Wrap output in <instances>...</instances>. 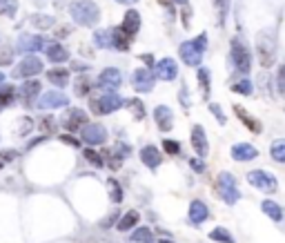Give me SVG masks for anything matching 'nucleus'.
<instances>
[{
  "label": "nucleus",
  "mask_w": 285,
  "mask_h": 243,
  "mask_svg": "<svg viewBox=\"0 0 285 243\" xmlns=\"http://www.w3.org/2000/svg\"><path fill=\"white\" fill-rule=\"evenodd\" d=\"M69 14L82 27H94L101 20V9L94 0H74L69 5Z\"/></svg>",
  "instance_id": "1"
},
{
  "label": "nucleus",
  "mask_w": 285,
  "mask_h": 243,
  "mask_svg": "<svg viewBox=\"0 0 285 243\" xmlns=\"http://www.w3.org/2000/svg\"><path fill=\"white\" fill-rule=\"evenodd\" d=\"M205 49H207V36L201 34L196 40H185V43H181L179 56L185 65H189V67H201Z\"/></svg>",
  "instance_id": "2"
},
{
  "label": "nucleus",
  "mask_w": 285,
  "mask_h": 243,
  "mask_svg": "<svg viewBox=\"0 0 285 243\" xmlns=\"http://www.w3.org/2000/svg\"><path fill=\"white\" fill-rule=\"evenodd\" d=\"M125 98H121L116 92H105L103 96H96L89 101V107H92V112L98 114V116H105V114H114L116 109H121L125 105Z\"/></svg>",
  "instance_id": "3"
},
{
  "label": "nucleus",
  "mask_w": 285,
  "mask_h": 243,
  "mask_svg": "<svg viewBox=\"0 0 285 243\" xmlns=\"http://www.w3.org/2000/svg\"><path fill=\"white\" fill-rule=\"evenodd\" d=\"M256 52H259L261 67L263 69L272 67L274 56H276V40H274V34H272V31H263V34H259V38H256Z\"/></svg>",
  "instance_id": "4"
},
{
  "label": "nucleus",
  "mask_w": 285,
  "mask_h": 243,
  "mask_svg": "<svg viewBox=\"0 0 285 243\" xmlns=\"http://www.w3.org/2000/svg\"><path fill=\"white\" fill-rule=\"evenodd\" d=\"M216 190L227 205L238 203V199H241V192H238V188H236V179H234L230 172H221V174L216 176Z\"/></svg>",
  "instance_id": "5"
},
{
  "label": "nucleus",
  "mask_w": 285,
  "mask_h": 243,
  "mask_svg": "<svg viewBox=\"0 0 285 243\" xmlns=\"http://www.w3.org/2000/svg\"><path fill=\"white\" fill-rule=\"evenodd\" d=\"M247 183H250L252 188H256V190L265 192V194H274V192L279 190L276 176L267 170H252L250 174H247Z\"/></svg>",
  "instance_id": "6"
},
{
  "label": "nucleus",
  "mask_w": 285,
  "mask_h": 243,
  "mask_svg": "<svg viewBox=\"0 0 285 243\" xmlns=\"http://www.w3.org/2000/svg\"><path fill=\"white\" fill-rule=\"evenodd\" d=\"M232 63L236 67V72L247 74L252 69V52L247 49V45L241 38L232 40Z\"/></svg>",
  "instance_id": "7"
},
{
  "label": "nucleus",
  "mask_w": 285,
  "mask_h": 243,
  "mask_svg": "<svg viewBox=\"0 0 285 243\" xmlns=\"http://www.w3.org/2000/svg\"><path fill=\"white\" fill-rule=\"evenodd\" d=\"M154 83H156V76H154V72L147 67H140L131 74V85H134V89L140 94L152 92V89H154Z\"/></svg>",
  "instance_id": "8"
},
{
  "label": "nucleus",
  "mask_w": 285,
  "mask_h": 243,
  "mask_svg": "<svg viewBox=\"0 0 285 243\" xmlns=\"http://www.w3.org/2000/svg\"><path fill=\"white\" fill-rule=\"evenodd\" d=\"M121 83H123V76L116 67L103 69L101 76H98V87H101L103 92H116V89L121 87Z\"/></svg>",
  "instance_id": "9"
},
{
  "label": "nucleus",
  "mask_w": 285,
  "mask_h": 243,
  "mask_svg": "<svg viewBox=\"0 0 285 243\" xmlns=\"http://www.w3.org/2000/svg\"><path fill=\"white\" fill-rule=\"evenodd\" d=\"M82 141L87 145H103L107 141V130L101 123H87L82 127Z\"/></svg>",
  "instance_id": "10"
},
{
  "label": "nucleus",
  "mask_w": 285,
  "mask_h": 243,
  "mask_svg": "<svg viewBox=\"0 0 285 243\" xmlns=\"http://www.w3.org/2000/svg\"><path fill=\"white\" fill-rule=\"evenodd\" d=\"M156 72L154 76L158 78V81H174L176 76H179V65H176L174 58H163L156 63Z\"/></svg>",
  "instance_id": "11"
},
{
  "label": "nucleus",
  "mask_w": 285,
  "mask_h": 243,
  "mask_svg": "<svg viewBox=\"0 0 285 243\" xmlns=\"http://www.w3.org/2000/svg\"><path fill=\"white\" fill-rule=\"evenodd\" d=\"M89 123L87 114L82 112V109H69L63 118V127L69 132H76V130H82V127Z\"/></svg>",
  "instance_id": "12"
},
{
  "label": "nucleus",
  "mask_w": 285,
  "mask_h": 243,
  "mask_svg": "<svg viewBox=\"0 0 285 243\" xmlns=\"http://www.w3.org/2000/svg\"><path fill=\"white\" fill-rule=\"evenodd\" d=\"M192 147L196 152V156H207L209 152V143H207V136H205V130L201 125H194L192 127Z\"/></svg>",
  "instance_id": "13"
},
{
  "label": "nucleus",
  "mask_w": 285,
  "mask_h": 243,
  "mask_svg": "<svg viewBox=\"0 0 285 243\" xmlns=\"http://www.w3.org/2000/svg\"><path fill=\"white\" fill-rule=\"evenodd\" d=\"M154 121H156V125H158L160 132H169L174 127V112H172L167 105H158L154 109Z\"/></svg>",
  "instance_id": "14"
},
{
  "label": "nucleus",
  "mask_w": 285,
  "mask_h": 243,
  "mask_svg": "<svg viewBox=\"0 0 285 243\" xmlns=\"http://www.w3.org/2000/svg\"><path fill=\"white\" fill-rule=\"evenodd\" d=\"M207 219H209V208L201 199H194L192 203H189V221H192L194 225H201Z\"/></svg>",
  "instance_id": "15"
},
{
  "label": "nucleus",
  "mask_w": 285,
  "mask_h": 243,
  "mask_svg": "<svg viewBox=\"0 0 285 243\" xmlns=\"http://www.w3.org/2000/svg\"><path fill=\"white\" fill-rule=\"evenodd\" d=\"M259 156V150L250 143H236L232 145V159L238 161V163H245V161H254Z\"/></svg>",
  "instance_id": "16"
},
{
  "label": "nucleus",
  "mask_w": 285,
  "mask_h": 243,
  "mask_svg": "<svg viewBox=\"0 0 285 243\" xmlns=\"http://www.w3.org/2000/svg\"><path fill=\"white\" fill-rule=\"evenodd\" d=\"M40 69H43V60L36 58V56H27V58L18 65V69H16L14 74L16 76H36Z\"/></svg>",
  "instance_id": "17"
},
{
  "label": "nucleus",
  "mask_w": 285,
  "mask_h": 243,
  "mask_svg": "<svg viewBox=\"0 0 285 243\" xmlns=\"http://www.w3.org/2000/svg\"><path fill=\"white\" fill-rule=\"evenodd\" d=\"M140 161H143V165H147L150 170H156L160 165V150L156 145H145L140 150Z\"/></svg>",
  "instance_id": "18"
},
{
  "label": "nucleus",
  "mask_w": 285,
  "mask_h": 243,
  "mask_svg": "<svg viewBox=\"0 0 285 243\" xmlns=\"http://www.w3.org/2000/svg\"><path fill=\"white\" fill-rule=\"evenodd\" d=\"M123 31H125L130 38H134L136 34H138V29H140V14L136 9H130L125 14V18H123Z\"/></svg>",
  "instance_id": "19"
},
{
  "label": "nucleus",
  "mask_w": 285,
  "mask_h": 243,
  "mask_svg": "<svg viewBox=\"0 0 285 243\" xmlns=\"http://www.w3.org/2000/svg\"><path fill=\"white\" fill-rule=\"evenodd\" d=\"M67 103L69 101H67V96H65L63 92H47V94L40 96V101H38V105H36V107H43V109L47 107V109H49V107H65Z\"/></svg>",
  "instance_id": "20"
},
{
  "label": "nucleus",
  "mask_w": 285,
  "mask_h": 243,
  "mask_svg": "<svg viewBox=\"0 0 285 243\" xmlns=\"http://www.w3.org/2000/svg\"><path fill=\"white\" fill-rule=\"evenodd\" d=\"M234 114H236V116L241 118V123H243V125H245L250 132H254V134H261V132H263V125L259 123V118H254L252 114H247L241 105L234 107Z\"/></svg>",
  "instance_id": "21"
},
{
  "label": "nucleus",
  "mask_w": 285,
  "mask_h": 243,
  "mask_svg": "<svg viewBox=\"0 0 285 243\" xmlns=\"http://www.w3.org/2000/svg\"><path fill=\"white\" fill-rule=\"evenodd\" d=\"M138 221H140V216H138V212L136 210H130V212H125L118 219V223H116V230L118 232H127V230H134L136 225H138Z\"/></svg>",
  "instance_id": "22"
},
{
  "label": "nucleus",
  "mask_w": 285,
  "mask_h": 243,
  "mask_svg": "<svg viewBox=\"0 0 285 243\" xmlns=\"http://www.w3.org/2000/svg\"><path fill=\"white\" fill-rule=\"evenodd\" d=\"M47 58L52 60V63H65V60L69 58V52L63 47V45L53 43V45L47 47Z\"/></svg>",
  "instance_id": "23"
},
{
  "label": "nucleus",
  "mask_w": 285,
  "mask_h": 243,
  "mask_svg": "<svg viewBox=\"0 0 285 243\" xmlns=\"http://www.w3.org/2000/svg\"><path fill=\"white\" fill-rule=\"evenodd\" d=\"M47 78H49V83H53L56 87H65V85H67V81H69V69H63V67L49 69Z\"/></svg>",
  "instance_id": "24"
},
{
  "label": "nucleus",
  "mask_w": 285,
  "mask_h": 243,
  "mask_svg": "<svg viewBox=\"0 0 285 243\" xmlns=\"http://www.w3.org/2000/svg\"><path fill=\"white\" fill-rule=\"evenodd\" d=\"M94 43L101 49H111L114 47V29H98L94 34Z\"/></svg>",
  "instance_id": "25"
},
{
  "label": "nucleus",
  "mask_w": 285,
  "mask_h": 243,
  "mask_svg": "<svg viewBox=\"0 0 285 243\" xmlns=\"http://www.w3.org/2000/svg\"><path fill=\"white\" fill-rule=\"evenodd\" d=\"M43 47V38H38V36H23V38L18 40V49L20 52H38V49Z\"/></svg>",
  "instance_id": "26"
},
{
  "label": "nucleus",
  "mask_w": 285,
  "mask_h": 243,
  "mask_svg": "<svg viewBox=\"0 0 285 243\" xmlns=\"http://www.w3.org/2000/svg\"><path fill=\"white\" fill-rule=\"evenodd\" d=\"M261 210L267 214V216H270L272 221H281V219H283V210H281V205L274 203V201H270V199L263 201V203H261Z\"/></svg>",
  "instance_id": "27"
},
{
  "label": "nucleus",
  "mask_w": 285,
  "mask_h": 243,
  "mask_svg": "<svg viewBox=\"0 0 285 243\" xmlns=\"http://www.w3.org/2000/svg\"><path fill=\"white\" fill-rule=\"evenodd\" d=\"M40 94V83L38 81H29L23 85V101L25 103H34V98Z\"/></svg>",
  "instance_id": "28"
},
{
  "label": "nucleus",
  "mask_w": 285,
  "mask_h": 243,
  "mask_svg": "<svg viewBox=\"0 0 285 243\" xmlns=\"http://www.w3.org/2000/svg\"><path fill=\"white\" fill-rule=\"evenodd\" d=\"M114 49H118V52H127L130 49V36L123 31V27L114 29Z\"/></svg>",
  "instance_id": "29"
},
{
  "label": "nucleus",
  "mask_w": 285,
  "mask_h": 243,
  "mask_svg": "<svg viewBox=\"0 0 285 243\" xmlns=\"http://www.w3.org/2000/svg\"><path fill=\"white\" fill-rule=\"evenodd\" d=\"M74 92H76V96H89V92H92V78L89 76H80L76 78V85H74Z\"/></svg>",
  "instance_id": "30"
},
{
  "label": "nucleus",
  "mask_w": 285,
  "mask_h": 243,
  "mask_svg": "<svg viewBox=\"0 0 285 243\" xmlns=\"http://www.w3.org/2000/svg\"><path fill=\"white\" fill-rule=\"evenodd\" d=\"M270 154L276 163H285V138H276L270 147Z\"/></svg>",
  "instance_id": "31"
},
{
  "label": "nucleus",
  "mask_w": 285,
  "mask_h": 243,
  "mask_svg": "<svg viewBox=\"0 0 285 243\" xmlns=\"http://www.w3.org/2000/svg\"><path fill=\"white\" fill-rule=\"evenodd\" d=\"M131 241L134 243H154V234L150 228H136L131 232Z\"/></svg>",
  "instance_id": "32"
},
{
  "label": "nucleus",
  "mask_w": 285,
  "mask_h": 243,
  "mask_svg": "<svg viewBox=\"0 0 285 243\" xmlns=\"http://www.w3.org/2000/svg\"><path fill=\"white\" fill-rule=\"evenodd\" d=\"M209 239L216 243H236L234 237L230 234V230H225V228H214L212 232H209Z\"/></svg>",
  "instance_id": "33"
},
{
  "label": "nucleus",
  "mask_w": 285,
  "mask_h": 243,
  "mask_svg": "<svg viewBox=\"0 0 285 243\" xmlns=\"http://www.w3.org/2000/svg\"><path fill=\"white\" fill-rule=\"evenodd\" d=\"M14 96H16V87H14V85H2V87H0V107L9 105V103L14 101Z\"/></svg>",
  "instance_id": "34"
},
{
  "label": "nucleus",
  "mask_w": 285,
  "mask_h": 243,
  "mask_svg": "<svg viewBox=\"0 0 285 243\" xmlns=\"http://www.w3.org/2000/svg\"><path fill=\"white\" fill-rule=\"evenodd\" d=\"M232 92L234 94H241V96H252V94H254V85H252V81H238L236 85H234L232 87Z\"/></svg>",
  "instance_id": "35"
},
{
  "label": "nucleus",
  "mask_w": 285,
  "mask_h": 243,
  "mask_svg": "<svg viewBox=\"0 0 285 243\" xmlns=\"http://www.w3.org/2000/svg\"><path fill=\"white\" fill-rule=\"evenodd\" d=\"M107 185H109V199L114 201V203H121V201H123V188L118 185V181L109 179V181H107Z\"/></svg>",
  "instance_id": "36"
},
{
  "label": "nucleus",
  "mask_w": 285,
  "mask_h": 243,
  "mask_svg": "<svg viewBox=\"0 0 285 243\" xmlns=\"http://www.w3.org/2000/svg\"><path fill=\"white\" fill-rule=\"evenodd\" d=\"M196 78H198V83H201V89H203V96H207L209 94V72L205 67H198Z\"/></svg>",
  "instance_id": "37"
},
{
  "label": "nucleus",
  "mask_w": 285,
  "mask_h": 243,
  "mask_svg": "<svg viewBox=\"0 0 285 243\" xmlns=\"http://www.w3.org/2000/svg\"><path fill=\"white\" fill-rule=\"evenodd\" d=\"M127 107H130L131 112H134V118H136V121L145 118V107H143V103H140L138 98H131V101H127Z\"/></svg>",
  "instance_id": "38"
},
{
  "label": "nucleus",
  "mask_w": 285,
  "mask_h": 243,
  "mask_svg": "<svg viewBox=\"0 0 285 243\" xmlns=\"http://www.w3.org/2000/svg\"><path fill=\"white\" fill-rule=\"evenodd\" d=\"M31 23H34V27H38V29H49V27L53 25V18H52V16L36 14L34 18H31Z\"/></svg>",
  "instance_id": "39"
},
{
  "label": "nucleus",
  "mask_w": 285,
  "mask_h": 243,
  "mask_svg": "<svg viewBox=\"0 0 285 243\" xmlns=\"http://www.w3.org/2000/svg\"><path fill=\"white\" fill-rule=\"evenodd\" d=\"M16 9H18L16 0H0V14L2 16H14Z\"/></svg>",
  "instance_id": "40"
},
{
  "label": "nucleus",
  "mask_w": 285,
  "mask_h": 243,
  "mask_svg": "<svg viewBox=\"0 0 285 243\" xmlns=\"http://www.w3.org/2000/svg\"><path fill=\"white\" fill-rule=\"evenodd\" d=\"M214 7L218 9V23H225V16L230 11V0H214Z\"/></svg>",
  "instance_id": "41"
},
{
  "label": "nucleus",
  "mask_w": 285,
  "mask_h": 243,
  "mask_svg": "<svg viewBox=\"0 0 285 243\" xmlns=\"http://www.w3.org/2000/svg\"><path fill=\"white\" fill-rule=\"evenodd\" d=\"M163 150L167 152L169 156H176V154H181V143L174 141V138H165V141H163Z\"/></svg>",
  "instance_id": "42"
},
{
  "label": "nucleus",
  "mask_w": 285,
  "mask_h": 243,
  "mask_svg": "<svg viewBox=\"0 0 285 243\" xmlns=\"http://www.w3.org/2000/svg\"><path fill=\"white\" fill-rule=\"evenodd\" d=\"M85 159H87V163H92V165H96V167L105 165V161L101 159V154H98V152H94V150H85Z\"/></svg>",
  "instance_id": "43"
},
{
  "label": "nucleus",
  "mask_w": 285,
  "mask_h": 243,
  "mask_svg": "<svg viewBox=\"0 0 285 243\" xmlns=\"http://www.w3.org/2000/svg\"><path fill=\"white\" fill-rule=\"evenodd\" d=\"M209 112L216 116V121L221 123V125H225V123H227V116L223 114V109H221V105H218V103H209Z\"/></svg>",
  "instance_id": "44"
},
{
  "label": "nucleus",
  "mask_w": 285,
  "mask_h": 243,
  "mask_svg": "<svg viewBox=\"0 0 285 243\" xmlns=\"http://www.w3.org/2000/svg\"><path fill=\"white\" fill-rule=\"evenodd\" d=\"M276 87H279V92L285 96V65L279 67V74H276Z\"/></svg>",
  "instance_id": "45"
},
{
  "label": "nucleus",
  "mask_w": 285,
  "mask_h": 243,
  "mask_svg": "<svg viewBox=\"0 0 285 243\" xmlns=\"http://www.w3.org/2000/svg\"><path fill=\"white\" fill-rule=\"evenodd\" d=\"M14 58V52L11 47H0V65H9Z\"/></svg>",
  "instance_id": "46"
},
{
  "label": "nucleus",
  "mask_w": 285,
  "mask_h": 243,
  "mask_svg": "<svg viewBox=\"0 0 285 243\" xmlns=\"http://www.w3.org/2000/svg\"><path fill=\"white\" fill-rule=\"evenodd\" d=\"M189 167H192L194 172H198V174H203V172H205V163L201 161V156H198V159H196V156L189 159Z\"/></svg>",
  "instance_id": "47"
},
{
  "label": "nucleus",
  "mask_w": 285,
  "mask_h": 243,
  "mask_svg": "<svg viewBox=\"0 0 285 243\" xmlns=\"http://www.w3.org/2000/svg\"><path fill=\"white\" fill-rule=\"evenodd\" d=\"M40 130L43 132H56V121H53L52 116H47V118H43V123H40Z\"/></svg>",
  "instance_id": "48"
},
{
  "label": "nucleus",
  "mask_w": 285,
  "mask_h": 243,
  "mask_svg": "<svg viewBox=\"0 0 285 243\" xmlns=\"http://www.w3.org/2000/svg\"><path fill=\"white\" fill-rule=\"evenodd\" d=\"M60 141H63L65 145H72V147H78V145H80V141H76V138H74L72 134H63V136H60Z\"/></svg>",
  "instance_id": "49"
},
{
  "label": "nucleus",
  "mask_w": 285,
  "mask_h": 243,
  "mask_svg": "<svg viewBox=\"0 0 285 243\" xmlns=\"http://www.w3.org/2000/svg\"><path fill=\"white\" fill-rule=\"evenodd\" d=\"M114 221H116V214H111V216H107V219H103V221H101V228H109V225L114 223Z\"/></svg>",
  "instance_id": "50"
},
{
  "label": "nucleus",
  "mask_w": 285,
  "mask_h": 243,
  "mask_svg": "<svg viewBox=\"0 0 285 243\" xmlns=\"http://www.w3.org/2000/svg\"><path fill=\"white\" fill-rule=\"evenodd\" d=\"M14 156H16L14 150H7V152H2V154H0V159H2V161H14Z\"/></svg>",
  "instance_id": "51"
},
{
  "label": "nucleus",
  "mask_w": 285,
  "mask_h": 243,
  "mask_svg": "<svg viewBox=\"0 0 285 243\" xmlns=\"http://www.w3.org/2000/svg\"><path fill=\"white\" fill-rule=\"evenodd\" d=\"M181 16H183V25H185V27H189V7L187 5H185V9H183V14H181Z\"/></svg>",
  "instance_id": "52"
},
{
  "label": "nucleus",
  "mask_w": 285,
  "mask_h": 243,
  "mask_svg": "<svg viewBox=\"0 0 285 243\" xmlns=\"http://www.w3.org/2000/svg\"><path fill=\"white\" fill-rule=\"evenodd\" d=\"M67 34H69V27H60V29L56 31V36H58V38H65Z\"/></svg>",
  "instance_id": "53"
},
{
  "label": "nucleus",
  "mask_w": 285,
  "mask_h": 243,
  "mask_svg": "<svg viewBox=\"0 0 285 243\" xmlns=\"http://www.w3.org/2000/svg\"><path fill=\"white\" fill-rule=\"evenodd\" d=\"M72 67H74V69H76V72H85V69H89V67H87V65H80V63H74V65H72Z\"/></svg>",
  "instance_id": "54"
},
{
  "label": "nucleus",
  "mask_w": 285,
  "mask_h": 243,
  "mask_svg": "<svg viewBox=\"0 0 285 243\" xmlns=\"http://www.w3.org/2000/svg\"><path fill=\"white\" fill-rule=\"evenodd\" d=\"M116 2H121V5H134L136 0H116Z\"/></svg>",
  "instance_id": "55"
},
{
  "label": "nucleus",
  "mask_w": 285,
  "mask_h": 243,
  "mask_svg": "<svg viewBox=\"0 0 285 243\" xmlns=\"http://www.w3.org/2000/svg\"><path fill=\"white\" fill-rule=\"evenodd\" d=\"M172 2H176V5H183V7L187 5V0H172Z\"/></svg>",
  "instance_id": "56"
},
{
  "label": "nucleus",
  "mask_w": 285,
  "mask_h": 243,
  "mask_svg": "<svg viewBox=\"0 0 285 243\" xmlns=\"http://www.w3.org/2000/svg\"><path fill=\"white\" fill-rule=\"evenodd\" d=\"M158 243H174V241H172V239H160Z\"/></svg>",
  "instance_id": "57"
},
{
  "label": "nucleus",
  "mask_w": 285,
  "mask_h": 243,
  "mask_svg": "<svg viewBox=\"0 0 285 243\" xmlns=\"http://www.w3.org/2000/svg\"><path fill=\"white\" fill-rule=\"evenodd\" d=\"M0 78H2V74H0Z\"/></svg>",
  "instance_id": "58"
}]
</instances>
